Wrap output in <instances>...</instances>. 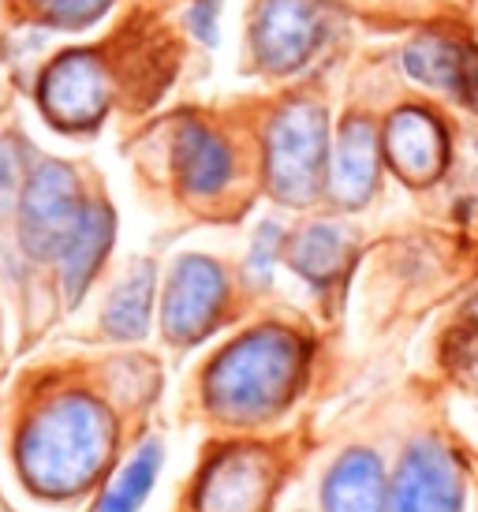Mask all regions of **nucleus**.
<instances>
[{"label": "nucleus", "mask_w": 478, "mask_h": 512, "mask_svg": "<svg viewBox=\"0 0 478 512\" xmlns=\"http://www.w3.org/2000/svg\"><path fill=\"white\" fill-rule=\"evenodd\" d=\"M105 419L90 404H64L49 412L23 441L27 475L42 490H79L105 460Z\"/></svg>", "instance_id": "obj_1"}, {"label": "nucleus", "mask_w": 478, "mask_h": 512, "mask_svg": "<svg viewBox=\"0 0 478 512\" xmlns=\"http://www.w3.org/2000/svg\"><path fill=\"white\" fill-rule=\"evenodd\" d=\"M296 378V348L284 337H262L232 352L225 374L217 378V400L236 412H262L284 400Z\"/></svg>", "instance_id": "obj_2"}, {"label": "nucleus", "mask_w": 478, "mask_h": 512, "mask_svg": "<svg viewBox=\"0 0 478 512\" xmlns=\"http://www.w3.org/2000/svg\"><path fill=\"white\" fill-rule=\"evenodd\" d=\"M464 479L437 441H415L389 486V512H460Z\"/></svg>", "instance_id": "obj_3"}, {"label": "nucleus", "mask_w": 478, "mask_h": 512, "mask_svg": "<svg viewBox=\"0 0 478 512\" xmlns=\"http://www.w3.org/2000/svg\"><path fill=\"white\" fill-rule=\"evenodd\" d=\"M389 157L408 184H430L441 176L445 157H449L445 131L434 116L419 113V109H404L389 124Z\"/></svg>", "instance_id": "obj_4"}, {"label": "nucleus", "mask_w": 478, "mask_h": 512, "mask_svg": "<svg viewBox=\"0 0 478 512\" xmlns=\"http://www.w3.org/2000/svg\"><path fill=\"white\" fill-rule=\"evenodd\" d=\"M389 490L374 453H348L325 483V509L329 512H385Z\"/></svg>", "instance_id": "obj_5"}, {"label": "nucleus", "mask_w": 478, "mask_h": 512, "mask_svg": "<svg viewBox=\"0 0 478 512\" xmlns=\"http://www.w3.org/2000/svg\"><path fill=\"white\" fill-rule=\"evenodd\" d=\"M374 172H378V150H374V135L366 124H352L340 139L337 157V195L344 202H363L374 187Z\"/></svg>", "instance_id": "obj_6"}, {"label": "nucleus", "mask_w": 478, "mask_h": 512, "mask_svg": "<svg viewBox=\"0 0 478 512\" xmlns=\"http://www.w3.org/2000/svg\"><path fill=\"white\" fill-rule=\"evenodd\" d=\"M464 57L467 45H452L445 38H422L404 53V68L411 79H419L426 86L460 94V79H464Z\"/></svg>", "instance_id": "obj_7"}, {"label": "nucleus", "mask_w": 478, "mask_h": 512, "mask_svg": "<svg viewBox=\"0 0 478 512\" xmlns=\"http://www.w3.org/2000/svg\"><path fill=\"white\" fill-rule=\"evenodd\" d=\"M157 468H161V445L150 441V445H142L135 460L120 471V479L113 483V490L105 494V505L101 512H135L142 505V498L150 494V486L157 479Z\"/></svg>", "instance_id": "obj_8"}, {"label": "nucleus", "mask_w": 478, "mask_h": 512, "mask_svg": "<svg viewBox=\"0 0 478 512\" xmlns=\"http://www.w3.org/2000/svg\"><path fill=\"white\" fill-rule=\"evenodd\" d=\"M210 486H225V498H213L217 512H254L266 498V475L254 460H228Z\"/></svg>", "instance_id": "obj_9"}, {"label": "nucleus", "mask_w": 478, "mask_h": 512, "mask_svg": "<svg viewBox=\"0 0 478 512\" xmlns=\"http://www.w3.org/2000/svg\"><path fill=\"white\" fill-rule=\"evenodd\" d=\"M296 262L310 277H318V281L329 277V273H337L340 262H344V232H340V228H325V225L307 232V240L299 247Z\"/></svg>", "instance_id": "obj_10"}]
</instances>
